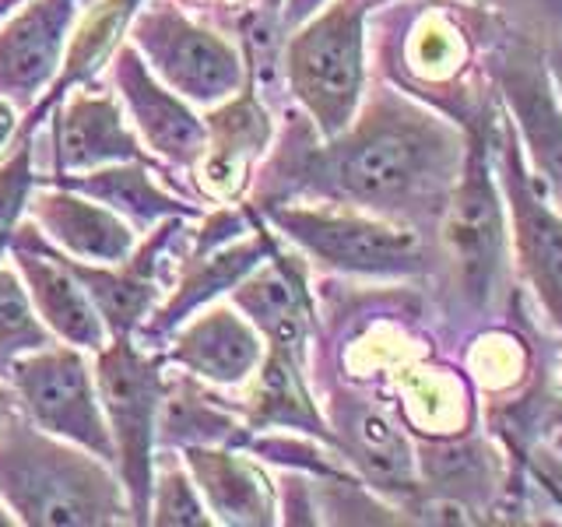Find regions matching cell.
Returning <instances> with one entry per match:
<instances>
[{"label":"cell","mask_w":562,"mask_h":527,"mask_svg":"<svg viewBox=\"0 0 562 527\" xmlns=\"http://www.w3.org/2000/svg\"><path fill=\"white\" fill-rule=\"evenodd\" d=\"M464 162V137L401 92L362 99L341 134L289 131L254 187V208L321 201L391 218L432 236Z\"/></svg>","instance_id":"1"},{"label":"cell","mask_w":562,"mask_h":527,"mask_svg":"<svg viewBox=\"0 0 562 527\" xmlns=\"http://www.w3.org/2000/svg\"><path fill=\"white\" fill-rule=\"evenodd\" d=\"M0 503L25 527L134 524L113 461L14 412L0 426Z\"/></svg>","instance_id":"2"},{"label":"cell","mask_w":562,"mask_h":527,"mask_svg":"<svg viewBox=\"0 0 562 527\" xmlns=\"http://www.w3.org/2000/svg\"><path fill=\"white\" fill-rule=\"evenodd\" d=\"M299 254L338 274L359 278H422L432 274L439 254L426 233L391 218L338 204L285 201L257 208Z\"/></svg>","instance_id":"3"},{"label":"cell","mask_w":562,"mask_h":527,"mask_svg":"<svg viewBox=\"0 0 562 527\" xmlns=\"http://www.w3.org/2000/svg\"><path fill=\"white\" fill-rule=\"evenodd\" d=\"M95 386L105 426L113 439V468L127 492L134 524H148L151 474L158 453V412L166 394V356L162 348L131 338H110L92 359Z\"/></svg>","instance_id":"4"},{"label":"cell","mask_w":562,"mask_h":527,"mask_svg":"<svg viewBox=\"0 0 562 527\" xmlns=\"http://www.w3.org/2000/svg\"><path fill=\"white\" fill-rule=\"evenodd\" d=\"M366 0H334L285 46V78L316 137L341 134L366 99Z\"/></svg>","instance_id":"5"},{"label":"cell","mask_w":562,"mask_h":527,"mask_svg":"<svg viewBox=\"0 0 562 527\" xmlns=\"http://www.w3.org/2000/svg\"><path fill=\"white\" fill-rule=\"evenodd\" d=\"M439 228H443L439 260H447L457 292L468 306L485 310L499 292L509 250L503 190L496 180V166H492L488 123H479L464 137L461 176L453 183Z\"/></svg>","instance_id":"6"},{"label":"cell","mask_w":562,"mask_h":527,"mask_svg":"<svg viewBox=\"0 0 562 527\" xmlns=\"http://www.w3.org/2000/svg\"><path fill=\"white\" fill-rule=\"evenodd\" d=\"M131 46L145 57L155 78L169 85L190 105H218L250 85V64L239 46L176 0H145L127 29Z\"/></svg>","instance_id":"7"},{"label":"cell","mask_w":562,"mask_h":527,"mask_svg":"<svg viewBox=\"0 0 562 527\" xmlns=\"http://www.w3.org/2000/svg\"><path fill=\"white\" fill-rule=\"evenodd\" d=\"M4 380L18 397V412L29 422L67 439V444H78L113 461V439L102 415L95 369L88 351L49 341L14 359Z\"/></svg>","instance_id":"8"},{"label":"cell","mask_w":562,"mask_h":527,"mask_svg":"<svg viewBox=\"0 0 562 527\" xmlns=\"http://www.w3.org/2000/svg\"><path fill=\"white\" fill-rule=\"evenodd\" d=\"M492 152L499 155L496 180L509 211V243H514L520 274L527 289L535 292L541 313L549 316V324L562 334V211L552 208L549 190L527 166L509 120L492 141Z\"/></svg>","instance_id":"9"},{"label":"cell","mask_w":562,"mask_h":527,"mask_svg":"<svg viewBox=\"0 0 562 527\" xmlns=\"http://www.w3.org/2000/svg\"><path fill=\"white\" fill-rule=\"evenodd\" d=\"M32 141L35 148H46V162L40 176L88 172L113 162L162 166L131 127L120 96L92 81L67 92L60 102H53L46 127L35 131Z\"/></svg>","instance_id":"10"},{"label":"cell","mask_w":562,"mask_h":527,"mask_svg":"<svg viewBox=\"0 0 562 527\" xmlns=\"http://www.w3.org/2000/svg\"><path fill=\"white\" fill-rule=\"evenodd\" d=\"M488 67L496 75L527 166L549 190V198L562 204V102L544 67V53L514 40L492 53Z\"/></svg>","instance_id":"11"},{"label":"cell","mask_w":562,"mask_h":527,"mask_svg":"<svg viewBox=\"0 0 562 527\" xmlns=\"http://www.w3.org/2000/svg\"><path fill=\"white\" fill-rule=\"evenodd\" d=\"M110 81L123 102V113L131 116V127L158 162L166 169H198L207 148L204 116L193 113V105L183 96H176L169 85L158 81L131 43H123L113 53Z\"/></svg>","instance_id":"12"},{"label":"cell","mask_w":562,"mask_h":527,"mask_svg":"<svg viewBox=\"0 0 562 527\" xmlns=\"http://www.w3.org/2000/svg\"><path fill=\"white\" fill-rule=\"evenodd\" d=\"M8 257L14 264V271L22 274L32 306L53 338L64 345H75L88 351V356H95V351L110 341V330H105L85 285L70 274L60 250L40 233V225L29 215L18 225Z\"/></svg>","instance_id":"13"},{"label":"cell","mask_w":562,"mask_h":527,"mask_svg":"<svg viewBox=\"0 0 562 527\" xmlns=\"http://www.w3.org/2000/svg\"><path fill=\"white\" fill-rule=\"evenodd\" d=\"M271 243H274L271 225L263 222V215L257 211L254 228L246 236L225 243V246H215V250H204V254L187 250L180 260V271L172 278V285L166 289L162 299H158V306L151 310L148 321L140 324L134 338L148 348H162L172 338V330L187 324L193 313L233 292L239 281L271 254Z\"/></svg>","instance_id":"14"},{"label":"cell","mask_w":562,"mask_h":527,"mask_svg":"<svg viewBox=\"0 0 562 527\" xmlns=\"http://www.w3.org/2000/svg\"><path fill=\"white\" fill-rule=\"evenodd\" d=\"M88 0H25L0 22V99L29 113L53 85Z\"/></svg>","instance_id":"15"},{"label":"cell","mask_w":562,"mask_h":527,"mask_svg":"<svg viewBox=\"0 0 562 527\" xmlns=\"http://www.w3.org/2000/svg\"><path fill=\"white\" fill-rule=\"evenodd\" d=\"M169 366L207 386H246L263 359V338L233 303H207L162 345Z\"/></svg>","instance_id":"16"},{"label":"cell","mask_w":562,"mask_h":527,"mask_svg":"<svg viewBox=\"0 0 562 527\" xmlns=\"http://www.w3.org/2000/svg\"><path fill=\"white\" fill-rule=\"evenodd\" d=\"M228 299L257 327L263 348L285 351V356L306 362L313 306H310L303 264L281 254L278 239L271 243V254L228 292Z\"/></svg>","instance_id":"17"},{"label":"cell","mask_w":562,"mask_h":527,"mask_svg":"<svg viewBox=\"0 0 562 527\" xmlns=\"http://www.w3.org/2000/svg\"><path fill=\"white\" fill-rule=\"evenodd\" d=\"M29 218L60 254L85 264H120L137 246V228L78 190L43 183L29 198Z\"/></svg>","instance_id":"18"},{"label":"cell","mask_w":562,"mask_h":527,"mask_svg":"<svg viewBox=\"0 0 562 527\" xmlns=\"http://www.w3.org/2000/svg\"><path fill=\"white\" fill-rule=\"evenodd\" d=\"M204 127L207 148L193 172H198L207 198H239L243 187L250 183L254 158L271 148L274 120L263 110L260 96L246 85L233 99L211 105Z\"/></svg>","instance_id":"19"},{"label":"cell","mask_w":562,"mask_h":527,"mask_svg":"<svg viewBox=\"0 0 562 527\" xmlns=\"http://www.w3.org/2000/svg\"><path fill=\"white\" fill-rule=\"evenodd\" d=\"M327 426L334 433V450L369 482L366 489H376L408 503L422 492L408 439L373 404L334 401V415Z\"/></svg>","instance_id":"20"},{"label":"cell","mask_w":562,"mask_h":527,"mask_svg":"<svg viewBox=\"0 0 562 527\" xmlns=\"http://www.w3.org/2000/svg\"><path fill=\"white\" fill-rule=\"evenodd\" d=\"M183 464L190 468L207 514L225 527H268L278 524L274 479L239 447H183Z\"/></svg>","instance_id":"21"},{"label":"cell","mask_w":562,"mask_h":527,"mask_svg":"<svg viewBox=\"0 0 562 527\" xmlns=\"http://www.w3.org/2000/svg\"><path fill=\"white\" fill-rule=\"evenodd\" d=\"M140 4H145V0H88L75 29H70L57 78H53V85L43 92V99L25 113V120L18 123L14 141L40 131L53 110V102H60L67 92H75V88L88 81H95L102 75V67H110L113 53L123 46V35H127Z\"/></svg>","instance_id":"22"},{"label":"cell","mask_w":562,"mask_h":527,"mask_svg":"<svg viewBox=\"0 0 562 527\" xmlns=\"http://www.w3.org/2000/svg\"><path fill=\"white\" fill-rule=\"evenodd\" d=\"M158 169L151 162H113L88 172H67V176H40V183H57L67 190H78L85 198L105 204L123 222H131L140 233H148L166 218H201L198 201L180 198L158 180Z\"/></svg>","instance_id":"23"},{"label":"cell","mask_w":562,"mask_h":527,"mask_svg":"<svg viewBox=\"0 0 562 527\" xmlns=\"http://www.w3.org/2000/svg\"><path fill=\"white\" fill-rule=\"evenodd\" d=\"M303 366L285 351L263 348V359L257 373L250 377V397L239 408L246 429H289L321 439L334 447V433L327 418L310 397V386L303 377Z\"/></svg>","instance_id":"24"},{"label":"cell","mask_w":562,"mask_h":527,"mask_svg":"<svg viewBox=\"0 0 562 527\" xmlns=\"http://www.w3.org/2000/svg\"><path fill=\"white\" fill-rule=\"evenodd\" d=\"M246 422L239 408L215 397L207 383L190 373H166L162 412H158V450L183 447H239Z\"/></svg>","instance_id":"25"},{"label":"cell","mask_w":562,"mask_h":527,"mask_svg":"<svg viewBox=\"0 0 562 527\" xmlns=\"http://www.w3.org/2000/svg\"><path fill=\"white\" fill-rule=\"evenodd\" d=\"M422 492H436L457 503L485 500L492 492V457L479 444H432L415 457Z\"/></svg>","instance_id":"26"},{"label":"cell","mask_w":562,"mask_h":527,"mask_svg":"<svg viewBox=\"0 0 562 527\" xmlns=\"http://www.w3.org/2000/svg\"><path fill=\"white\" fill-rule=\"evenodd\" d=\"M151 527H211L207 503L193 482L190 468L183 464L180 450H158L151 474V500H148Z\"/></svg>","instance_id":"27"},{"label":"cell","mask_w":562,"mask_h":527,"mask_svg":"<svg viewBox=\"0 0 562 527\" xmlns=\"http://www.w3.org/2000/svg\"><path fill=\"white\" fill-rule=\"evenodd\" d=\"M49 341H57V338L46 330L40 313H35L22 274L8 268V260H4L0 264V377L8 373L14 359H22Z\"/></svg>","instance_id":"28"},{"label":"cell","mask_w":562,"mask_h":527,"mask_svg":"<svg viewBox=\"0 0 562 527\" xmlns=\"http://www.w3.org/2000/svg\"><path fill=\"white\" fill-rule=\"evenodd\" d=\"M35 183H40V172H35V145L29 134L22 141H11V152L0 162V264L8 260L18 225L29 215Z\"/></svg>","instance_id":"29"},{"label":"cell","mask_w":562,"mask_h":527,"mask_svg":"<svg viewBox=\"0 0 562 527\" xmlns=\"http://www.w3.org/2000/svg\"><path fill=\"white\" fill-rule=\"evenodd\" d=\"M485 4L503 11L514 25L538 32L544 43L562 40V0H485Z\"/></svg>","instance_id":"30"},{"label":"cell","mask_w":562,"mask_h":527,"mask_svg":"<svg viewBox=\"0 0 562 527\" xmlns=\"http://www.w3.org/2000/svg\"><path fill=\"white\" fill-rule=\"evenodd\" d=\"M541 53H544V67H549L552 88H555V96H559V102H562V40L544 43Z\"/></svg>","instance_id":"31"},{"label":"cell","mask_w":562,"mask_h":527,"mask_svg":"<svg viewBox=\"0 0 562 527\" xmlns=\"http://www.w3.org/2000/svg\"><path fill=\"white\" fill-rule=\"evenodd\" d=\"M18 123H22V110L14 102L0 99V148L11 145L14 134H18Z\"/></svg>","instance_id":"32"},{"label":"cell","mask_w":562,"mask_h":527,"mask_svg":"<svg viewBox=\"0 0 562 527\" xmlns=\"http://www.w3.org/2000/svg\"><path fill=\"white\" fill-rule=\"evenodd\" d=\"M18 412V397H14V391H11V383L0 377V426L11 418Z\"/></svg>","instance_id":"33"},{"label":"cell","mask_w":562,"mask_h":527,"mask_svg":"<svg viewBox=\"0 0 562 527\" xmlns=\"http://www.w3.org/2000/svg\"><path fill=\"white\" fill-rule=\"evenodd\" d=\"M25 4V0H0V22H4V18L14 11V8H22Z\"/></svg>","instance_id":"34"},{"label":"cell","mask_w":562,"mask_h":527,"mask_svg":"<svg viewBox=\"0 0 562 527\" xmlns=\"http://www.w3.org/2000/svg\"><path fill=\"white\" fill-rule=\"evenodd\" d=\"M11 524H14V517L8 514V506L0 503V527H11Z\"/></svg>","instance_id":"35"}]
</instances>
